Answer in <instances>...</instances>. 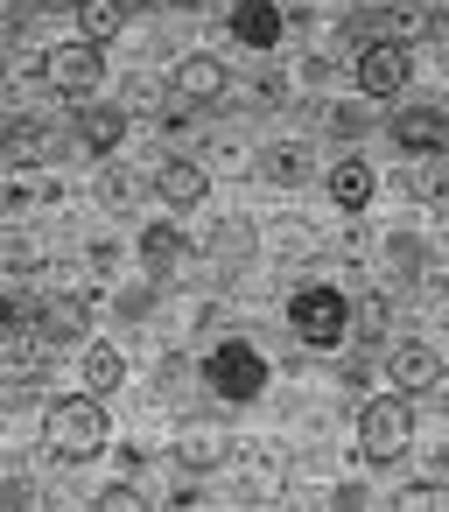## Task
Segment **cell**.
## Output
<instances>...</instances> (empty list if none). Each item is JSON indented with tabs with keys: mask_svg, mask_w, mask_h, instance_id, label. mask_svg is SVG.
<instances>
[{
	"mask_svg": "<svg viewBox=\"0 0 449 512\" xmlns=\"http://www.w3.org/2000/svg\"><path fill=\"white\" fill-rule=\"evenodd\" d=\"M71 134H78V148H92V155H113V148L127 141V106H99V99H85Z\"/></svg>",
	"mask_w": 449,
	"mask_h": 512,
	"instance_id": "9",
	"label": "cell"
},
{
	"mask_svg": "<svg viewBox=\"0 0 449 512\" xmlns=\"http://www.w3.org/2000/svg\"><path fill=\"white\" fill-rule=\"evenodd\" d=\"M204 379L218 400H260L267 393V358L246 344V337H225L211 358H204Z\"/></svg>",
	"mask_w": 449,
	"mask_h": 512,
	"instance_id": "3",
	"label": "cell"
},
{
	"mask_svg": "<svg viewBox=\"0 0 449 512\" xmlns=\"http://www.w3.org/2000/svg\"><path fill=\"white\" fill-rule=\"evenodd\" d=\"M288 323H295V337L302 344H344V330H351V302L337 295V288H302L295 302H288Z\"/></svg>",
	"mask_w": 449,
	"mask_h": 512,
	"instance_id": "5",
	"label": "cell"
},
{
	"mask_svg": "<svg viewBox=\"0 0 449 512\" xmlns=\"http://www.w3.org/2000/svg\"><path fill=\"white\" fill-rule=\"evenodd\" d=\"M232 36L246 50H274L281 43V0H239V8H232Z\"/></svg>",
	"mask_w": 449,
	"mask_h": 512,
	"instance_id": "12",
	"label": "cell"
},
{
	"mask_svg": "<svg viewBox=\"0 0 449 512\" xmlns=\"http://www.w3.org/2000/svg\"><path fill=\"white\" fill-rule=\"evenodd\" d=\"M225 85H232V71L218 57H183L176 64V99H190V106H218Z\"/></svg>",
	"mask_w": 449,
	"mask_h": 512,
	"instance_id": "10",
	"label": "cell"
},
{
	"mask_svg": "<svg viewBox=\"0 0 449 512\" xmlns=\"http://www.w3.org/2000/svg\"><path fill=\"white\" fill-rule=\"evenodd\" d=\"M106 435H113V421H106V407H99L92 386L71 393V400H50V414H43V442H50V456H64V463H92V456L106 449Z\"/></svg>",
	"mask_w": 449,
	"mask_h": 512,
	"instance_id": "1",
	"label": "cell"
},
{
	"mask_svg": "<svg viewBox=\"0 0 449 512\" xmlns=\"http://www.w3.org/2000/svg\"><path fill=\"white\" fill-rule=\"evenodd\" d=\"M50 141H57V134H43L36 120H15V127H8V162H15V169H29V162H50V155H57Z\"/></svg>",
	"mask_w": 449,
	"mask_h": 512,
	"instance_id": "19",
	"label": "cell"
},
{
	"mask_svg": "<svg viewBox=\"0 0 449 512\" xmlns=\"http://www.w3.org/2000/svg\"><path fill=\"white\" fill-rule=\"evenodd\" d=\"M204 190H211V183H204V169H197V162H183V155H169V162L155 169V197H162L169 211H197V204H204Z\"/></svg>",
	"mask_w": 449,
	"mask_h": 512,
	"instance_id": "11",
	"label": "cell"
},
{
	"mask_svg": "<svg viewBox=\"0 0 449 512\" xmlns=\"http://www.w3.org/2000/svg\"><path fill=\"white\" fill-rule=\"evenodd\" d=\"M386 372H393V386H400V393H428V386L442 379V351H435V344H421V337H400V344L386 351Z\"/></svg>",
	"mask_w": 449,
	"mask_h": 512,
	"instance_id": "8",
	"label": "cell"
},
{
	"mask_svg": "<svg viewBox=\"0 0 449 512\" xmlns=\"http://www.w3.org/2000/svg\"><path fill=\"white\" fill-rule=\"evenodd\" d=\"M92 197H99L106 211H127V204H134V176H127L120 162H106V169H99V183H92Z\"/></svg>",
	"mask_w": 449,
	"mask_h": 512,
	"instance_id": "21",
	"label": "cell"
},
{
	"mask_svg": "<svg viewBox=\"0 0 449 512\" xmlns=\"http://www.w3.org/2000/svg\"><path fill=\"white\" fill-rule=\"evenodd\" d=\"M435 470H449V449H442V456H435Z\"/></svg>",
	"mask_w": 449,
	"mask_h": 512,
	"instance_id": "30",
	"label": "cell"
},
{
	"mask_svg": "<svg viewBox=\"0 0 449 512\" xmlns=\"http://www.w3.org/2000/svg\"><path fill=\"white\" fill-rule=\"evenodd\" d=\"M0 267H8V274H36V267H43V246L22 239V232H8V246H0Z\"/></svg>",
	"mask_w": 449,
	"mask_h": 512,
	"instance_id": "24",
	"label": "cell"
},
{
	"mask_svg": "<svg viewBox=\"0 0 449 512\" xmlns=\"http://www.w3.org/2000/svg\"><path fill=\"white\" fill-rule=\"evenodd\" d=\"M43 330H50V344H78L92 330V302L85 295H50L43 302Z\"/></svg>",
	"mask_w": 449,
	"mask_h": 512,
	"instance_id": "16",
	"label": "cell"
},
{
	"mask_svg": "<svg viewBox=\"0 0 449 512\" xmlns=\"http://www.w3.org/2000/svg\"><path fill=\"white\" fill-rule=\"evenodd\" d=\"M183 253H190V239H183V232H176V225H169V218H162V225H148V232H141V267H148V274H155V281H169V274H176V267H183Z\"/></svg>",
	"mask_w": 449,
	"mask_h": 512,
	"instance_id": "15",
	"label": "cell"
},
{
	"mask_svg": "<svg viewBox=\"0 0 449 512\" xmlns=\"http://www.w3.org/2000/svg\"><path fill=\"white\" fill-rule=\"evenodd\" d=\"M176 456H183L190 470H218V463H225V435H197V428H190V435L176 442Z\"/></svg>",
	"mask_w": 449,
	"mask_h": 512,
	"instance_id": "22",
	"label": "cell"
},
{
	"mask_svg": "<svg viewBox=\"0 0 449 512\" xmlns=\"http://www.w3.org/2000/svg\"><path fill=\"white\" fill-rule=\"evenodd\" d=\"M260 176H267V183H281V190H288V183H302V176H309L302 141H267V148H260Z\"/></svg>",
	"mask_w": 449,
	"mask_h": 512,
	"instance_id": "17",
	"label": "cell"
},
{
	"mask_svg": "<svg viewBox=\"0 0 449 512\" xmlns=\"http://www.w3.org/2000/svg\"><path fill=\"white\" fill-rule=\"evenodd\" d=\"M407 78H414V57H407L400 36L358 50V92H365V99H393V92H407Z\"/></svg>",
	"mask_w": 449,
	"mask_h": 512,
	"instance_id": "6",
	"label": "cell"
},
{
	"mask_svg": "<svg viewBox=\"0 0 449 512\" xmlns=\"http://www.w3.org/2000/svg\"><path fill=\"white\" fill-rule=\"evenodd\" d=\"M211 253H218V260H246V253H253V225H246V218H225V225L211 232Z\"/></svg>",
	"mask_w": 449,
	"mask_h": 512,
	"instance_id": "23",
	"label": "cell"
},
{
	"mask_svg": "<svg viewBox=\"0 0 449 512\" xmlns=\"http://www.w3.org/2000/svg\"><path fill=\"white\" fill-rule=\"evenodd\" d=\"M78 29H85L92 43H113V36L127 29V0H78Z\"/></svg>",
	"mask_w": 449,
	"mask_h": 512,
	"instance_id": "18",
	"label": "cell"
},
{
	"mask_svg": "<svg viewBox=\"0 0 449 512\" xmlns=\"http://www.w3.org/2000/svg\"><path fill=\"white\" fill-rule=\"evenodd\" d=\"M386 141L400 155H449V113L442 106H400L393 127H386Z\"/></svg>",
	"mask_w": 449,
	"mask_h": 512,
	"instance_id": "7",
	"label": "cell"
},
{
	"mask_svg": "<svg viewBox=\"0 0 449 512\" xmlns=\"http://www.w3.org/2000/svg\"><path fill=\"white\" fill-rule=\"evenodd\" d=\"M372 190H379V176H372V162H358V155H344L337 169H330V197H337V211H365L372 204Z\"/></svg>",
	"mask_w": 449,
	"mask_h": 512,
	"instance_id": "14",
	"label": "cell"
},
{
	"mask_svg": "<svg viewBox=\"0 0 449 512\" xmlns=\"http://www.w3.org/2000/svg\"><path fill=\"white\" fill-rule=\"evenodd\" d=\"M43 344H50V330H43L36 316H15L8 330H0V365H8V372L22 379V372H36V358H43Z\"/></svg>",
	"mask_w": 449,
	"mask_h": 512,
	"instance_id": "13",
	"label": "cell"
},
{
	"mask_svg": "<svg viewBox=\"0 0 449 512\" xmlns=\"http://www.w3.org/2000/svg\"><path fill=\"white\" fill-rule=\"evenodd\" d=\"M43 78H50V92L57 99H71V106H85L99 85H106V43H57L50 57H43Z\"/></svg>",
	"mask_w": 449,
	"mask_h": 512,
	"instance_id": "2",
	"label": "cell"
},
{
	"mask_svg": "<svg viewBox=\"0 0 449 512\" xmlns=\"http://www.w3.org/2000/svg\"><path fill=\"white\" fill-rule=\"evenodd\" d=\"M120 379H127V358H120L113 344H92V351H85V386H92V393H113Z\"/></svg>",
	"mask_w": 449,
	"mask_h": 512,
	"instance_id": "20",
	"label": "cell"
},
{
	"mask_svg": "<svg viewBox=\"0 0 449 512\" xmlns=\"http://www.w3.org/2000/svg\"><path fill=\"white\" fill-rule=\"evenodd\" d=\"M386 267H393L400 281H414V274H421V246H414V239H386Z\"/></svg>",
	"mask_w": 449,
	"mask_h": 512,
	"instance_id": "25",
	"label": "cell"
},
{
	"mask_svg": "<svg viewBox=\"0 0 449 512\" xmlns=\"http://www.w3.org/2000/svg\"><path fill=\"white\" fill-rule=\"evenodd\" d=\"M141 505H148V498H141L134 484H106V491H99V512H141Z\"/></svg>",
	"mask_w": 449,
	"mask_h": 512,
	"instance_id": "26",
	"label": "cell"
},
{
	"mask_svg": "<svg viewBox=\"0 0 449 512\" xmlns=\"http://www.w3.org/2000/svg\"><path fill=\"white\" fill-rule=\"evenodd\" d=\"M400 505H449V491H442V484H407Z\"/></svg>",
	"mask_w": 449,
	"mask_h": 512,
	"instance_id": "28",
	"label": "cell"
},
{
	"mask_svg": "<svg viewBox=\"0 0 449 512\" xmlns=\"http://www.w3.org/2000/svg\"><path fill=\"white\" fill-rule=\"evenodd\" d=\"M407 435H414V407H407L400 386L358 414V456H365V463H393V456L407 449Z\"/></svg>",
	"mask_w": 449,
	"mask_h": 512,
	"instance_id": "4",
	"label": "cell"
},
{
	"mask_svg": "<svg viewBox=\"0 0 449 512\" xmlns=\"http://www.w3.org/2000/svg\"><path fill=\"white\" fill-rule=\"evenodd\" d=\"M148 309H155V295H148V288L120 295V323H148Z\"/></svg>",
	"mask_w": 449,
	"mask_h": 512,
	"instance_id": "27",
	"label": "cell"
},
{
	"mask_svg": "<svg viewBox=\"0 0 449 512\" xmlns=\"http://www.w3.org/2000/svg\"><path fill=\"white\" fill-rule=\"evenodd\" d=\"M330 127H337V134H365V106H337Z\"/></svg>",
	"mask_w": 449,
	"mask_h": 512,
	"instance_id": "29",
	"label": "cell"
}]
</instances>
